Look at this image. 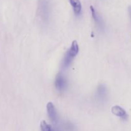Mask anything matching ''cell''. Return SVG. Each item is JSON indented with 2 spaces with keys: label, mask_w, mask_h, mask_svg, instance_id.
I'll use <instances>...</instances> for the list:
<instances>
[{
  "label": "cell",
  "mask_w": 131,
  "mask_h": 131,
  "mask_svg": "<svg viewBox=\"0 0 131 131\" xmlns=\"http://www.w3.org/2000/svg\"><path fill=\"white\" fill-rule=\"evenodd\" d=\"M111 112L114 115L123 119H126L128 116L125 110L120 106H113L111 108Z\"/></svg>",
  "instance_id": "8992f818"
},
{
  "label": "cell",
  "mask_w": 131,
  "mask_h": 131,
  "mask_svg": "<svg viewBox=\"0 0 131 131\" xmlns=\"http://www.w3.org/2000/svg\"><path fill=\"white\" fill-rule=\"evenodd\" d=\"M128 10H129V15H130V19H131V6H129V8H128Z\"/></svg>",
  "instance_id": "30bf717a"
},
{
  "label": "cell",
  "mask_w": 131,
  "mask_h": 131,
  "mask_svg": "<svg viewBox=\"0 0 131 131\" xmlns=\"http://www.w3.org/2000/svg\"><path fill=\"white\" fill-rule=\"evenodd\" d=\"M40 130L41 131H61L58 128L52 127L45 120H42L40 122Z\"/></svg>",
  "instance_id": "9c48e42d"
},
{
  "label": "cell",
  "mask_w": 131,
  "mask_h": 131,
  "mask_svg": "<svg viewBox=\"0 0 131 131\" xmlns=\"http://www.w3.org/2000/svg\"><path fill=\"white\" fill-rule=\"evenodd\" d=\"M90 8L91 13H92V18L93 19L94 21L95 22L96 24L97 25V26L101 28V29H102V28H104V21L103 20H102V17L99 15L98 13L96 12L95 9L94 8V7H93V6L91 5V6H90Z\"/></svg>",
  "instance_id": "5b68a950"
},
{
  "label": "cell",
  "mask_w": 131,
  "mask_h": 131,
  "mask_svg": "<svg viewBox=\"0 0 131 131\" xmlns=\"http://www.w3.org/2000/svg\"><path fill=\"white\" fill-rule=\"evenodd\" d=\"M40 11L41 14H43V16L46 17L49 13V3L47 0H41L40 2Z\"/></svg>",
  "instance_id": "ba28073f"
},
{
  "label": "cell",
  "mask_w": 131,
  "mask_h": 131,
  "mask_svg": "<svg viewBox=\"0 0 131 131\" xmlns=\"http://www.w3.org/2000/svg\"><path fill=\"white\" fill-rule=\"evenodd\" d=\"M107 88L106 86L103 85V84H101L98 86L97 90V99L99 101V102H102L104 101L106 99V97H107Z\"/></svg>",
  "instance_id": "277c9868"
},
{
  "label": "cell",
  "mask_w": 131,
  "mask_h": 131,
  "mask_svg": "<svg viewBox=\"0 0 131 131\" xmlns=\"http://www.w3.org/2000/svg\"><path fill=\"white\" fill-rule=\"evenodd\" d=\"M69 1L72 7L74 14L76 15H80L82 10V5L80 0H69Z\"/></svg>",
  "instance_id": "52a82bcc"
},
{
  "label": "cell",
  "mask_w": 131,
  "mask_h": 131,
  "mask_svg": "<svg viewBox=\"0 0 131 131\" xmlns=\"http://www.w3.org/2000/svg\"><path fill=\"white\" fill-rule=\"evenodd\" d=\"M79 52V46L76 40H74L72 42L71 46L67 50L64 56L63 60L62 61V67L64 69L69 67L71 64L74 58L77 56Z\"/></svg>",
  "instance_id": "6da1fadb"
},
{
  "label": "cell",
  "mask_w": 131,
  "mask_h": 131,
  "mask_svg": "<svg viewBox=\"0 0 131 131\" xmlns=\"http://www.w3.org/2000/svg\"><path fill=\"white\" fill-rule=\"evenodd\" d=\"M47 111L49 117L51 122L54 124H57L58 122V116L54 105L52 104V102H49L47 104Z\"/></svg>",
  "instance_id": "3957f363"
},
{
  "label": "cell",
  "mask_w": 131,
  "mask_h": 131,
  "mask_svg": "<svg viewBox=\"0 0 131 131\" xmlns=\"http://www.w3.org/2000/svg\"><path fill=\"white\" fill-rule=\"evenodd\" d=\"M54 84L58 91L60 92L65 91L67 87V80L65 75H63L61 73L58 74L55 78Z\"/></svg>",
  "instance_id": "7a4b0ae2"
}]
</instances>
